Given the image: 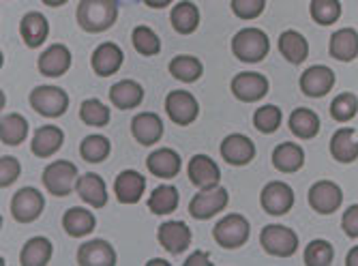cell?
I'll return each instance as SVG.
<instances>
[{
    "mask_svg": "<svg viewBox=\"0 0 358 266\" xmlns=\"http://www.w3.org/2000/svg\"><path fill=\"white\" fill-rule=\"evenodd\" d=\"M259 204H262V209L273 217L285 215L292 211V206H294V191H292V187L287 183L273 181L262 189Z\"/></svg>",
    "mask_w": 358,
    "mask_h": 266,
    "instance_id": "cell-8",
    "label": "cell"
},
{
    "mask_svg": "<svg viewBox=\"0 0 358 266\" xmlns=\"http://www.w3.org/2000/svg\"><path fill=\"white\" fill-rule=\"evenodd\" d=\"M232 92L238 102L245 104H255L262 97H266L268 92V80L262 74L255 71H247V74H238L232 80Z\"/></svg>",
    "mask_w": 358,
    "mask_h": 266,
    "instance_id": "cell-12",
    "label": "cell"
},
{
    "mask_svg": "<svg viewBox=\"0 0 358 266\" xmlns=\"http://www.w3.org/2000/svg\"><path fill=\"white\" fill-rule=\"evenodd\" d=\"M43 206H45L43 195L35 187H24L11 200V215L20 223H30L43 213Z\"/></svg>",
    "mask_w": 358,
    "mask_h": 266,
    "instance_id": "cell-10",
    "label": "cell"
},
{
    "mask_svg": "<svg viewBox=\"0 0 358 266\" xmlns=\"http://www.w3.org/2000/svg\"><path fill=\"white\" fill-rule=\"evenodd\" d=\"M118 7L114 0H82L78 5V24L86 32H103L116 24Z\"/></svg>",
    "mask_w": 358,
    "mask_h": 266,
    "instance_id": "cell-1",
    "label": "cell"
},
{
    "mask_svg": "<svg viewBox=\"0 0 358 266\" xmlns=\"http://www.w3.org/2000/svg\"><path fill=\"white\" fill-rule=\"evenodd\" d=\"M146 189V178L136 170H124L114 181V193L120 204H136L142 200Z\"/></svg>",
    "mask_w": 358,
    "mask_h": 266,
    "instance_id": "cell-17",
    "label": "cell"
},
{
    "mask_svg": "<svg viewBox=\"0 0 358 266\" xmlns=\"http://www.w3.org/2000/svg\"><path fill=\"white\" fill-rule=\"evenodd\" d=\"M189 181L198 189H210L217 187L221 181V170L219 165L206 157V155H195L189 161Z\"/></svg>",
    "mask_w": 358,
    "mask_h": 266,
    "instance_id": "cell-16",
    "label": "cell"
},
{
    "mask_svg": "<svg viewBox=\"0 0 358 266\" xmlns=\"http://www.w3.org/2000/svg\"><path fill=\"white\" fill-rule=\"evenodd\" d=\"M259 245H262L266 253L275 258H292L299 249V237L294 230L271 223L262 230V234H259Z\"/></svg>",
    "mask_w": 358,
    "mask_h": 266,
    "instance_id": "cell-3",
    "label": "cell"
},
{
    "mask_svg": "<svg viewBox=\"0 0 358 266\" xmlns=\"http://www.w3.org/2000/svg\"><path fill=\"white\" fill-rule=\"evenodd\" d=\"M94 225H96L94 215L90 211H86V209H80V206L69 209L62 217L64 232H67V234L73 237V239H82V237L90 234V232L94 230Z\"/></svg>",
    "mask_w": 358,
    "mask_h": 266,
    "instance_id": "cell-31",
    "label": "cell"
},
{
    "mask_svg": "<svg viewBox=\"0 0 358 266\" xmlns=\"http://www.w3.org/2000/svg\"><path fill=\"white\" fill-rule=\"evenodd\" d=\"M28 136V120L20 114H7L0 122V140L7 146H17Z\"/></svg>",
    "mask_w": 358,
    "mask_h": 266,
    "instance_id": "cell-35",
    "label": "cell"
},
{
    "mask_svg": "<svg viewBox=\"0 0 358 266\" xmlns=\"http://www.w3.org/2000/svg\"><path fill=\"white\" fill-rule=\"evenodd\" d=\"M178 206V189L172 185H161L157 187L148 197V209L155 215H170Z\"/></svg>",
    "mask_w": 358,
    "mask_h": 266,
    "instance_id": "cell-36",
    "label": "cell"
},
{
    "mask_svg": "<svg viewBox=\"0 0 358 266\" xmlns=\"http://www.w3.org/2000/svg\"><path fill=\"white\" fill-rule=\"evenodd\" d=\"M333 86H335V71L324 64H313L301 76V90L307 97L320 99L324 94H329Z\"/></svg>",
    "mask_w": 358,
    "mask_h": 266,
    "instance_id": "cell-13",
    "label": "cell"
},
{
    "mask_svg": "<svg viewBox=\"0 0 358 266\" xmlns=\"http://www.w3.org/2000/svg\"><path fill=\"white\" fill-rule=\"evenodd\" d=\"M170 20L176 32H180V35H191V32H195L200 26V11L193 3H189V0H182V3H178L172 9Z\"/></svg>",
    "mask_w": 358,
    "mask_h": 266,
    "instance_id": "cell-33",
    "label": "cell"
},
{
    "mask_svg": "<svg viewBox=\"0 0 358 266\" xmlns=\"http://www.w3.org/2000/svg\"><path fill=\"white\" fill-rule=\"evenodd\" d=\"M148 264H150V266H157V264H161V266H166L168 262H166V260H150Z\"/></svg>",
    "mask_w": 358,
    "mask_h": 266,
    "instance_id": "cell-52",
    "label": "cell"
},
{
    "mask_svg": "<svg viewBox=\"0 0 358 266\" xmlns=\"http://www.w3.org/2000/svg\"><path fill=\"white\" fill-rule=\"evenodd\" d=\"M289 131L301 140H311L320 133V116L313 110L299 108L289 114Z\"/></svg>",
    "mask_w": 358,
    "mask_h": 266,
    "instance_id": "cell-32",
    "label": "cell"
},
{
    "mask_svg": "<svg viewBox=\"0 0 358 266\" xmlns=\"http://www.w3.org/2000/svg\"><path fill=\"white\" fill-rule=\"evenodd\" d=\"M157 239L166 251L182 253L191 245V227L185 221H166L164 225H159Z\"/></svg>",
    "mask_w": 358,
    "mask_h": 266,
    "instance_id": "cell-14",
    "label": "cell"
},
{
    "mask_svg": "<svg viewBox=\"0 0 358 266\" xmlns=\"http://www.w3.org/2000/svg\"><path fill=\"white\" fill-rule=\"evenodd\" d=\"M279 52L292 64H301L309 56V43L296 30H283L279 37Z\"/></svg>",
    "mask_w": 358,
    "mask_h": 266,
    "instance_id": "cell-30",
    "label": "cell"
},
{
    "mask_svg": "<svg viewBox=\"0 0 358 266\" xmlns=\"http://www.w3.org/2000/svg\"><path fill=\"white\" fill-rule=\"evenodd\" d=\"M358 112V97L352 92H341L333 99L331 104V116L337 122H348L356 116Z\"/></svg>",
    "mask_w": 358,
    "mask_h": 266,
    "instance_id": "cell-43",
    "label": "cell"
},
{
    "mask_svg": "<svg viewBox=\"0 0 358 266\" xmlns=\"http://www.w3.org/2000/svg\"><path fill=\"white\" fill-rule=\"evenodd\" d=\"M345 264H348V266H358V247H354V249L348 253Z\"/></svg>",
    "mask_w": 358,
    "mask_h": 266,
    "instance_id": "cell-50",
    "label": "cell"
},
{
    "mask_svg": "<svg viewBox=\"0 0 358 266\" xmlns=\"http://www.w3.org/2000/svg\"><path fill=\"white\" fill-rule=\"evenodd\" d=\"M76 191L82 197V202L90 204L92 209H103L108 204V187L99 174H84L76 183Z\"/></svg>",
    "mask_w": 358,
    "mask_h": 266,
    "instance_id": "cell-21",
    "label": "cell"
},
{
    "mask_svg": "<svg viewBox=\"0 0 358 266\" xmlns=\"http://www.w3.org/2000/svg\"><path fill=\"white\" fill-rule=\"evenodd\" d=\"M266 0H232V11L241 20H255L264 13Z\"/></svg>",
    "mask_w": 358,
    "mask_h": 266,
    "instance_id": "cell-45",
    "label": "cell"
},
{
    "mask_svg": "<svg viewBox=\"0 0 358 266\" xmlns=\"http://www.w3.org/2000/svg\"><path fill=\"white\" fill-rule=\"evenodd\" d=\"M78 264L80 266H114L116 251L108 241L94 239V241L84 243L78 249Z\"/></svg>",
    "mask_w": 358,
    "mask_h": 266,
    "instance_id": "cell-18",
    "label": "cell"
},
{
    "mask_svg": "<svg viewBox=\"0 0 358 266\" xmlns=\"http://www.w3.org/2000/svg\"><path fill=\"white\" fill-rule=\"evenodd\" d=\"M52 253H54L52 243L45 237H35L24 245L20 262H22V266H45L50 262Z\"/></svg>",
    "mask_w": 358,
    "mask_h": 266,
    "instance_id": "cell-34",
    "label": "cell"
},
{
    "mask_svg": "<svg viewBox=\"0 0 358 266\" xmlns=\"http://www.w3.org/2000/svg\"><path fill=\"white\" fill-rule=\"evenodd\" d=\"M62 142H64L62 129H58L56 125H45V127L37 129L35 138H32V144H30V150L39 159H48L60 150Z\"/></svg>",
    "mask_w": 358,
    "mask_h": 266,
    "instance_id": "cell-22",
    "label": "cell"
},
{
    "mask_svg": "<svg viewBox=\"0 0 358 266\" xmlns=\"http://www.w3.org/2000/svg\"><path fill=\"white\" fill-rule=\"evenodd\" d=\"M172 3L174 0H144V5H148L150 9H166Z\"/></svg>",
    "mask_w": 358,
    "mask_h": 266,
    "instance_id": "cell-49",
    "label": "cell"
},
{
    "mask_svg": "<svg viewBox=\"0 0 358 266\" xmlns=\"http://www.w3.org/2000/svg\"><path fill=\"white\" fill-rule=\"evenodd\" d=\"M20 32H22V39H24V43L28 48H39L48 39L50 24H48V20L41 13L30 11V13H26L22 18Z\"/></svg>",
    "mask_w": 358,
    "mask_h": 266,
    "instance_id": "cell-28",
    "label": "cell"
},
{
    "mask_svg": "<svg viewBox=\"0 0 358 266\" xmlns=\"http://www.w3.org/2000/svg\"><path fill=\"white\" fill-rule=\"evenodd\" d=\"M253 125L259 133H275L281 125V110L277 106H264L253 114Z\"/></svg>",
    "mask_w": 358,
    "mask_h": 266,
    "instance_id": "cell-44",
    "label": "cell"
},
{
    "mask_svg": "<svg viewBox=\"0 0 358 266\" xmlns=\"http://www.w3.org/2000/svg\"><path fill=\"white\" fill-rule=\"evenodd\" d=\"M122 60L124 54L116 43H101L92 52V71L101 78H110L122 66Z\"/></svg>",
    "mask_w": 358,
    "mask_h": 266,
    "instance_id": "cell-20",
    "label": "cell"
},
{
    "mask_svg": "<svg viewBox=\"0 0 358 266\" xmlns=\"http://www.w3.org/2000/svg\"><path fill=\"white\" fill-rule=\"evenodd\" d=\"M166 112L170 116L172 122L187 127L191 125L200 114V106H198V99H195L191 92L187 90H172L166 97Z\"/></svg>",
    "mask_w": 358,
    "mask_h": 266,
    "instance_id": "cell-9",
    "label": "cell"
},
{
    "mask_svg": "<svg viewBox=\"0 0 358 266\" xmlns=\"http://www.w3.org/2000/svg\"><path fill=\"white\" fill-rule=\"evenodd\" d=\"M249 221L243 215H227L223 217L215 230H213V239L223 247V249H238L249 241Z\"/></svg>",
    "mask_w": 358,
    "mask_h": 266,
    "instance_id": "cell-5",
    "label": "cell"
},
{
    "mask_svg": "<svg viewBox=\"0 0 358 266\" xmlns=\"http://www.w3.org/2000/svg\"><path fill=\"white\" fill-rule=\"evenodd\" d=\"M22 172V165L15 157H3L0 159V187H9L17 181Z\"/></svg>",
    "mask_w": 358,
    "mask_h": 266,
    "instance_id": "cell-46",
    "label": "cell"
},
{
    "mask_svg": "<svg viewBox=\"0 0 358 266\" xmlns=\"http://www.w3.org/2000/svg\"><path fill=\"white\" fill-rule=\"evenodd\" d=\"M78 183V168L71 161H54L43 170V185L52 195L64 197Z\"/></svg>",
    "mask_w": 358,
    "mask_h": 266,
    "instance_id": "cell-6",
    "label": "cell"
},
{
    "mask_svg": "<svg viewBox=\"0 0 358 266\" xmlns=\"http://www.w3.org/2000/svg\"><path fill=\"white\" fill-rule=\"evenodd\" d=\"M180 155L172 148H159L155 153H150V157L146 159V168L152 176L159 178H174L180 172Z\"/></svg>",
    "mask_w": 358,
    "mask_h": 266,
    "instance_id": "cell-23",
    "label": "cell"
},
{
    "mask_svg": "<svg viewBox=\"0 0 358 266\" xmlns=\"http://www.w3.org/2000/svg\"><path fill=\"white\" fill-rule=\"evenodd\" d=\"M110 102L118 108V110H134L144 102V88L134 82V80H122L116 82L110 88Z\"/></svg>",
    "mask_w": 358,
    "mask_h": 266,
    "instance_id": "cell-25",
    "label": "cell"
},
{
    "mask_svg": "<svg viewBox=\"0 0 358 266\" xmlns=\"http://www.w3.org/2000/svg\"><path fill=\"white\" fill-rule=\"evenodd\" d=\"M331 155L339 163H352L358 159V138L352 127H341L331 138Z\"/></svg>",
    "mask_w": 358,
    "mask_h": 266,
    "instance_id": "cell-26",
    "label": "cell"
},
{
    "mask_svg": "<svg viewBox=\"0 0 358 266\" xmlns=\"http://www.w3.org/2000/svg\"><path fill=\"white\" fill-rule=\"evenodd\" d=\"M303 163H305V153L294 142H283L273 150V165L283 174L299 172L303 168Z\"/></svg>",
    "mask_w": 358,
    "mask_h": 266,
    "instance_id": "cell-27",
    "label": "cell"
},
{
    "mask_svg": "<svg viewBox=\"0 0 358 266\" xmlns=\"http://www.w3.org/2000/svg\"><path fill=\"white\" fill-rule=\"evenodd\" d=\"M80 118L90 127H106L110 122V108H106L99 99H86L80 108Z\"/></svg>",
    "mask_w": 358,
    "mask_h": 266,
    "instance_id": "cell-41",
    "label": "cell"
},
{
    "mask_svg": "<svg viewBox=\"0 0 358 266\" xmlns=\"http://www.w3.org/2000/svg\"><path fill=\"white\" fill-rule=\"evenodd\" d=\"M110 150H112L110 140L103 138V136H88L80 144V155L88 163H101L103 159H108Z\"/></svg>",
    "mask_w": 358,
    "mask_h": 266,
    "instance_id": "cell-39",
    "label": "cell"
},
{
    "mask_svg": "<svg viewBox=\"0 0 358 266\" xmlns=\"http://www.w3.org/2000/svg\"><path fill=\"white\" fill-rule=\"evenodd\" d=\"M170 74L180 82H198L204 74L202 62L195 56H176L170 60Z\"/></svg>",
    "mask_w": 358,
    "mask_h": 266,
    "instance_id": "cell-37",
    "label": "cell"
},
{
    "mask_svg": "<svg viewBox=\"0 0 358 266\" xmlns=\"http://www.w3.org/2000/svg\"><path fill=\"white\" fill-rule=\"evenodd\" d=\"M131 133L142 146H150V144L159 142L161 136H164V122H161V118L152 112H142L134 118Z\"/></svg>",
    "mask_w": 358,
    "mask_h": 266,
    "instance_id": "cell-24",
    "label": "cell"
},
{
    "mask_svg": "<svg viewBox=\"0 0 358 266\" xmlns=\"http://www.w3.org/2000/svg\"><path fill=\"white\" fill-rule=\"evenodd\" d=\"M43 5H48V7H62V5H67L69 0H41Z\"/></svg>",
    "mask_w": 358,
    "mask_h": 266,
    "instance_id": "cell-51",
    "label": "cell"
},
{
    "mask_svg": "<svg viewBox=\"0 0 358 266\" xmlns=\"http://www.w3.org/2000/svg\"><path fill=\"white\" fill-rule=\"evenodd\" d=\"M343 202V191L333 181H320L309 189V204L320 215H333Z\"/></svg>",
    "mask_w": 358,
    "mask_h": 266,
    "instance_id": "cell-11",
    "label": "cell"
},
{
    "mask_svg": "<svg viewBox=\"0 0 358 266\" xmlns=\"http://www.w3.org/2000/svg\"><path fill=\"white\" fill-rule=\"evenodd\" d=\"M271 41L259 28H243L232 39V52L243 62H259L268 56Z\"/></svg>",
    "mask_w": 358,
    "mask_h": 266,
    "instance_id": "cell-2",
    "label": "cell"
},
{
    "mask_svg": "<svg viewBox=\"0 0 358 266\" xmlns=\"http://www.w3.org/2000/svg\"><path fill=\"white\" fill-rule=\"evenodd\" d=\"M213 262H210V255L206 253V251H195L193 255H189L187 258V262H185V266H210Z\"/></svg>",
    "mask_w": 358,
    "mask_h": 266,
    "instance_id": "cell-48",
    "label": "cell"
},
{
    "mask_svg": "<svg viewBox=\"0 0 358 266\" xmlns=\"http://www.w3.org/2000/svg\"><path fill=\"white\" fill-rule=\"evenodd\" d=\"M71 66V52L67 46L56 43L52 48H48L41 56H39V71L48 78H60L69 71Z\"/></svg>",
    "mask_w": 358,
    "mask_h": 266,
    "instance_id": "cell-19",
    "label": "cell"
},
{
    "mask_svg": "<svg viewBox=\"0 0 358 266\" xmlns=\"http://www.w3.org/2000/svg\"><path fill=\"white\" fill-rule=\"evenodd\" d=\"M341 227H343V232H345V234H348L350 239H358V204L350 206V209L343 213Z\"/></svg>",
    "mask_w": 358,
    "mask_h": 266,
    "instance_id": "cell-47",
    "label": "cell"
},
{
    "mask_svg": "<svg viewBox=\"0 0 358 266\" xmlns=\"http://www.w3.org/2000/svg\"><path fill=\"white\" fill-rule=\"evenodd\" d=\"M134 48L142 56H157L161 52V39L157 37V32L148 26H136L131 35Z\"/></svg>",
    "mask_w": 358,
    "mask_h": 266,
    "instance_id": "cell-38",
    "label": "cell"
},
{
    "mask_svg": "<svg viewBox=\"0 0 358 266\" xmlns=\"http://www.w3.org/2000/svg\"><path fill=\"white\" fill-rule=\"evenodd\" d=\"M221 157L230 165H247L255 157V144L243 133H232L221 142Z\"/></svg>",
    "mask_w": 358,
    "mask_h": 266,
    "instance_id": "cell-15",
    "label": "cell"
},
{
    "mask_svg": "<svg viewBox=\"0 0 358 266\" xmlns=\"http://www.w3.org/2000/svg\"><path fill=\"white\" fill-rule=\"evenodd\" d=\"M309 11L320 26H331L341 18V3L339 0H311Z\"/></svg>",
    "mask_w": 358,
    "mask_h": 266,
    "instance_id": "cell-40",
    "label": "cell"
},
{
    "mask_svg": "<svg viewBox=\"0 0 358 266\" xmlns=\"http://www.w3.org/2000/svg\"><path fill=\"white\" fill-rule=\"evenodd\" d=\"M335 258L333 245L329 241H311L305 249V264L307 266H331Z\"/></svg>",
    "mask_w": 358,
    "mask_h": 266,
    "instance_id": "cell-42",
    "label": "cell"
},
{
    "mask_svg": "<svg viewBox=\"0 0 358 266\" xmlns=\"http://www.w3.org/2000/svg\"><path fill=\"white\" fill-rule=\"evenodd\" d=\"M30 106L45 118H58L69 108V94L58 86H37L30 92Z\"/></svg>",
    "mask_w": 358,
    "mask_h": 266,
    "instance_id": "cell-4",
    "label": "cell"
},
{
    "mask_svg": "<svg viewBox=\"0 0 358 266\" xmlns=\"http://www.w3.org/2000/svg\"><path fill=\"white\" fill-rule=\"evenodd\" d=\"M329 52L341 62H352L358 56V32L354 28H341L331 37Z\"/></svg>",
    "mask_w": 358,
    "mask_h": 266,
    "instance_id": "cell-29",
    "label": "cell"
},
{
    "mask_svg": "<svg viewBox=\"0 0 358 266\" xmlns=\"http://www.w3.org/2000/svg\"><path fill=\"white\" fill-rule=\"evenodd\" d=\"M227 202H230V195H227V189L223 187H210V189H200V193H195L193 200L189 202V213L195 219H210L217 213H221Z\"/></svg>",
    "mask_w": 358,
    "mask_h": 266,
    "instance_id": "cell-7",
    "label": "cell"
}]
</instances>
